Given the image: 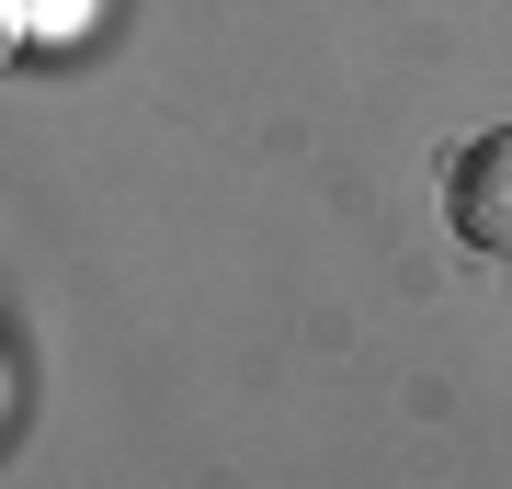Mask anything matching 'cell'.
<instances>
[{
    "instance_id": "6da1fadb",
    "label": "cell",
    "mask_w": 512,
    "mask_h": 489,
    "mask_svg": "<svg viewBox=\"0 0 512 489\" xmlns=\"http://www.w3.org/2000/svg\"><path fill=\"white\" fill-rule=\"evenodd\" d=\"M444 228L478 262H512V126H478L467 148H444Z\"/></svg>"
},
{
    "instance_id": "7a4b0ae2",
    "label": "cell",
    "mask_w": 512,
    "mask_h": 489,
    "mask_svg": "<svg viewBox=\"0 0 512 489\" xmlns=\"http://www.w3.org/2000/svg\"><path fill=\"white\" fill-rule=\"evenodd\" d=\"M12 35H35V12H23V0H0V57H12Z\"/></svg>"
}]
</instances>
